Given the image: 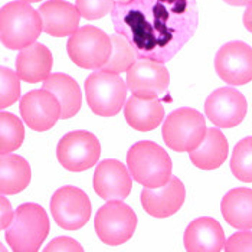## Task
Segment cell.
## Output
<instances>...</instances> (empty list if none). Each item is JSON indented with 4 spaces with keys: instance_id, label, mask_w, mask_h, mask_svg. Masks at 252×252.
I'll use <instances>...</instances> for the list:
<instances>
[{
    "instance_id": "obj_19",
    "label": "cell",
    "mask_w": 252,
    "mask_h": 252,
    "mask_svg": "<svg viewBox=\"0 0 252 252\" xmlns=\"http://www.w3.org/2000/svg\"><path fill=\"white\" fill-rule=\"evenodd\" d=\"M52 54L42 43H32L19 51L16 58V74L28 84L43 82L51 75Z\"/></svg>"
},
{
    "instance_id": "obj_30",
    "label": "cell",
    "mask_w": 252,
    "mask_h": 252,
    "mask_svg": "<svg viewBox=\"0 0 252 252\" xmlns=\"http://www.w3.org/2000/svg\"><path fill=\"white\" fill-rule=\"evenodd\" d=\"M225 251L242 252L252 251V232L250 229H241V232L233 233L225 242Z\"/></svg>"
},
{
    "instance_id": "obj_16",
    "label": "cell",
    "mask_w": 252,
    "mask_h": 252,
    "mask_svg": "<svg viewBox=\"0 0 252 252\" xmlns=\"http://www.w3.org/2000/svg\"><path fill=\"white\" fill-rule=\"evenodd\" d=\"M185 185L175 176L160 188H144L141 192V205L153 218H169L175 215L185 202Z\"/></svg>"
},
{
    "instance_id": "obj_14",
    "label": "cell",
    "mask_w": 252,
    "mask_h": 252,
    "mask_svg": "<svg viewBox=\"0 0 252 252\" xmlns=\"http://www.w3.org/2000/svg\"><path fill=\"white\" fill-rule=\"evenodd\" d=\"M248 104L235 88H218L205 102V114L218 128H233L244 121Z\"/></svg>"
},
{
    "instance_id": "obj_5",
    "label": "cell",
    "mask_w": 252,
    "mask_h": 252,
    "mask_svg": "<svg viewBox=\"0 0 252 252\" xmlns=\"http://www.w3.org/2000/svg\"><path fill=\"white\" fill-rule=\"evenodd\" d=\"M85 95L90 110L101 117H114L126 104L127 84L118 74L95 71L85 81Z\"/></svg>"
},
{
    "instance_id": "obj_1",
    "label": "cell",
    "mask_w": 252,
    "mask_h": 252,
    "mask_svg": "<svg viewBox=\"0 0 252 252\" xmlns=\"http://www.w3.org/2000/svg\"><path fill=\"white\" fill-rule=\"evenodd\" d=\"M114 29L138 58L166 63L192 39L199 23L196 0H130L116 3Z\"/></svg>"
},
{
    "instance_id": "obj_20",
    "label": "cell",
    "mask_w": 252,
    "mask_h": 252,
    "mask_svg": "<svg viewBox=\"0 0 252 252\" xmlns=\"http://www.w3.org/2000/svg\"><path fill=\"white\" fill-rule=\"evenodd\" d=\"M126 121L137 131H152L157 128L164 120V107L158 98H130L124 107Z\"/></svg>"
},
{
    "instance_id": "obj_21",
    "label": "cell",
    "mask_w": 252,
    "mask_h": 252,
    "mask_svg": "<svg viewBox=\"0 0 252 252\" xmlns=\"http://www.w3.org/2000/svg\"><path fill=\"white\" fill-rule=\"evenodd\" d=\"M228 152L229 144L223 133L219 128H208L199 147L189 152V156L197 169L215 170L226 161Z\"/></svg>"
},
{
    "instance_id": "obj_8",
    "label": "cell",
    "mask_w": 252,
    "mask_h": 252,
    "mask_svg": "<svg viewBox=\"0 0 252 252\" xmlns=\"http://www.w3.org/2000/svg\"><path fill=\"white\" fill-rule=\"evenodd\" d=\"M98 238L111 247L127 242L137 228V215L121 200H108L95 216L94 222Z\"/></svg>"
},
{
    "instance_id": "obj_32",
    "label": "cell",
    "mask_w": 252,
    "mask_h": 252,
    "mask_svg": "<svg viewBox=\"0 0 252 252\" xmlns=\"http://www.w3.org/2000/svg\"><path fill=\"white\" fill-rule=\"evenodd\" d=\"M0 203H1V208H0V219H1V229H7L9 225L12 223L13 218H15V212L10 206V202L4 197V194H1V199H0Z\"/></svg>"
},
{
    "instance_id": "obj_23",
    "label": "cell",
    "mask_w": 252,
    "mask_h": 252,
    "mask_svg": "<svg viewBox=\"0 0 252 252\" xmlns=\"http://www.w3.org/2000/svg\"><path fill=\"white\" fill-rule=\"evenodd\" d=\"M222 215L235 229H252V189L236 188L222 199Z\"/></svg>"
},
{
    "instance_id": "obj_29",
    "label": "cell",
    "mask_w": 252,
    "mask_h": 252,
    "mask_svg": "<svg viewBox=\"0 0 252 252\" xmlns=\"http://www.w3.org/2000/svg\"><path fill=\"white\" fill-rule=\"evenodd\" d=\"M116 3V0H77L75 6L79 10L81 18L87 20H95L111 13Z\"/></svg>"
},
{
    "instance_id": "obj_24",
    "label": "cell",
    "mask_w": 252,
    "mask_h": 252,
    "mask_svg": "<svg viewBox=\"0 0 252 252\" xmlns=\"http://www.w3.org/2000/svg\"><path fill=\"white\" fill-rule=\"evenodd\" d=\"M31 167L28 161L18 155H3L0 158V193L18 194L25 190L31 182Z\"/></svg>"
},
{
    "instance_id": "obj_17",
    "label": "cell",
    "mask_w": 252,
    "mask_h": 252,
    "mask_svg": "<svg viewBox=\"0 0 252 252\" xmlns=\"http://www.w3.org/2000/svg\"><path fill=\"white\" fill-rule=\"evenodd\" d=\"M43 31L55 38L72 36L79 29V10L65 0H49L39 7Z\"/></svg>"
},
{
    "instance_id": "obj_18",
    "label": "cell",
    "mask_w": 252,
    "mask_h": 252,
    "mask_svg": "<svg viewBox=\"0 0 252 252\" xmlns=\"http://www.w3.org/2000/svg\"><path fill=\"white\" fill-rule=\"evenodd\" d=\"M225 232L218 220L197 218L185 231V248L190 252H219L225 248Z\"/></svg>"
},
{
    "instance_id": "obj_3",
    "label": "cell",
    "mask_w": 252,
    "mask_h": 252,
    "mask_svg": "<svg viewBox=\"0 0 252 252\" xmlns=\"http://www.w3.org/2000/svg\"><path fill=\"white\" fill-rule=\"evenodd\" d=\"M127 166L133 179L144 188H160L172 179V158L153 141L136 143L128 150Z\"/></svg>"
},
{
    "instance_id": "obj_31",
    "label": "cell",
    "mask_w": 252,
    "mask_h": 252,
    "mask_svg": "<svg viewBox=\"0 0 252 252\" xmlns=\"http://www.w3.org/2000/svg\"><path fill=\"white\" fill-rule=\"evenodd\" d=\"M45 250H46L48 252H51V251L81 252V251H84V248H82V247L78 244L75 239H72V238H68V236H59V238H55L52 242H49V245H48Z\"/></svg>"
},
{
    "instance_id": "obj_25",
    "label": "cell",
    "mask_w": 252,
    "mask_h": 252,
    "mask_svg": "<svg viewBox=\"0 0 252 252\" xmlns=\"http://www.w3.org/2000/svg\"><path fill=\"white\" fill-rule=\"evenodd\" d=\"M111 57L108 59V62L101 68L102 71L107 72H114V74H121V72H127L137 61L136 51L133 49L131 43L121 35H111Z\"/></svg>"
},
{
    "instance_id": "obj_13",
    "label": "cell",
    "mask_w": 252,
    "mask_h": 252,
    "mask_svg": "<svg viewBox=\"0 0 252 252\" xmlns=\"http://www.w3.org/2000/svg\"><path fill=\"white\" fill-rule=\"evenodd\" d=\"M25 124L33 131H48L61 118V104L51 91L42 88L26 93L19 105Z\"/></svg>"
},
{
    "instance_id": "obj_34",
    "label": "cell",
    "mask_w": 252,
    "mask_h": 252,
    "mask_svg": "<svg viewBox=\"0 0 252 252\" xmlns=\"http://www.w3.org/2000/svg\"><path fill=\"white\" fill-rule=\"evenodd\" d=\"M223 1L231 6H248L252 3V0H223Z\"/></svg>"
},
{
    "instance_id": "obj_2",
    "label": "cell",
    "mask_w": 252,
    "mask_h": 252,
    "mask_svg": "<svg viewBox=\"0 0 252 252\" xmlns=\"http://www.w3.org/2000/svg\"><path fill=\"white\" fill-rule=\"evenodd\" d=\"M43 31L39 10L25 1H12L0 12V39L9 48L20 51L35 43Z\"/></svg>"
},
{
    "instance_id": "obj_33",
    "label": "cell",
    "mask_w": 252,
    "mask_h": 252,
    "mask_svg": "<svg viewBox=\"0 0 252 252\" xmlns=\"http://www.w3.org/2000/svg\"><path fill=\"white\" fill-rule=\"evenodd\" d=\"M244 26L252 33V3L247 6V10L244 13Z\"/></svg>"
},
{
    "instance_id": "obj_6",
    "label": "cell",
    "mask_w": 252,
    "mask_h": 252,
    "mask_svg": "<svg viewBox=\"0 0 252 252\" xmlns=\"http://www.w3.org/2000/svg\"><path fill=\"white\" fill-rule=\"evenodd\" d=\"M68 55L82 69H101L111 57V38L95 26H82L69 38Z\"/></svg>"
},
{
    "instance_id": "obj_22",
    "label": "cell",
    "mask_w": 252,
    "mask_h": 252,
    "mask_svg": "<svg viewBox=\"0 0 252 252\" xmlns=\"http://www.w3.org/2000/svg\"><path fill=\"white\" fill-rule=\"evenodd\" d=\"M42 88L51 91L61 104V118L68 120L77 116L82 104V94L78 82L66 74H52L43 81Z\"/></svg>"
},
{
    "instance_id": "obj_7",
    "label": "cell",
    "mask_w": 252,
    "mask_h": 252,
    "mask_svg": "<svg viewBox=\"0 0 252 252\" xmlns=\"http://www.w3.org/2000/svg\"><path fill=\"white\" fill-rule=\"evenodd\" d=\"M206 131L205 116L193 108L175 110L163 124L164 143L177 153L197 149Z\"/></svg>"
},
{
    "instance_id": "obj_11",
    "label": "cell",
    "mask_w": 252,
    "mask_h": 252,
    "mask_svg": "<svg viewBox=\"0 0 252 252\" xmlns=\"http://www.w3.org/2000/svg\"><path fill=\"white\" fill-rule=\"evenodd\" d=\"M127 88L133 95L144 99L158 98L170 84V75L164 63L149 58H138L127 71Z\"/></svg>"
},
{
    "instance_id": "obj_36",
    "label": "cell",
    "mask_w": 252,
    "mask_h": 252,
    "mask_svg": "<svg viewBox=\"0 0 252 252\" xmlns=\"http://www.w3.org/2000/svg\"><path fill=\"white\" fill-rule=\"evenodd\" d=\"M117 3H127V1H130V0H116Z\"/></svg>"
},
{
    "instance_id": "obj_15",
    "label": "cell",
    "mask_w": 252,
    "mask_h": 252,
    "mask_svg": "<svg viewBox=\"0 0 252 252\" xmlns=\"http://www.w3.org/2000/svg\"><path fill=\"white\" fill-rule=\"evenodd\" d=\"M130 170L118 160H104L94 173V190L104 200H123L131 193Z\"/></svg>"
},
{
    "instance_id": "obj_35",
    "label": "cell",
    "mask_w": 252,
    "mask_h": 252,
    "mask_svg": "<svg viewBox=\"0 0 252 252\" xmlns=\"http://www.w3.org/2000/svg\"><path fill=\"white\" fill-rule=\"evenodd\" d=\"M20 1H25V3H38L40 0H20Z\"/></svg>"
},
{
    "instance_id": "obj_27",
    "label": "cell",
    "mask_w": 252,
    "mask_h": 252,
    "mask_svg": "<svg viewBox=\"0 0 252 252\" xmlns=\"http://www.w3.org/2000/svg\"><path fill=\"white\" fill-rule=\"evenodd\" d=\"M233 176L245 183H252V137L242 138L233 149L231 158Z\"/></svg>"
},
{
    "instance_id": "obj_9",
    "label": "cell",
    "mask_w": 252,
    "mask_h": 252,
    "mask_svg": "<svg viewBox=\"0 0 252 252\" xmlns=\"http://www.w3.org/2000/svg\"><path fill=\"white\" fill-rule=\"evenodd\" d=\"M101 144L90 131H72L61 138L57 157L62 167L69 172H84L97 164Z\"/></svg>"
},
{
    "instance_id": "obj_28",
    "label": "cell",
    "mask_w": 252,
    "mask_h": 252,
    "mask_svg": "<svg viewBox=\"0 0 252 252\" xmlns=\"http://www.w3.org/2000/svg\"><path fill=\"white\" fill-rule=\"evenodd\" d=\"M0 108L10 107L20 97V78L9 68H1L0 71Z\"/></svg>"
},
{
    "instance_id": "obj_4",
    "label": "cell",
    "mask_w": 252,
    "mask_h": 252,
    "mask_svg": "<svg viewBox=\"0 0 252 252\" xmlns=\"http://www.w3.org/2000/svg\"><path fill=\"white\" fill-rule=\"evenodd\" d=\"M49 233V219L36 203H23L6 231V241L15 252H36Z\"/></svg>"
},
{
    "instance_id": "obj_10",
    "label": "cell",
    "mask_w": 252,
    "mask_h": 252,
    "mask_svg": "<svg viewBox=\"0 0 252 252\" xmlns=\"http://www.w3.org/2000/svg\"><path fill=\"white\" fill-rule=\"evenodd\" d=\"M91 202L84 190L75 186L58 189L51 200V212L59 228L77 231L91 218Z\"/></svg>"
},
{
    "instance_id": "obj_26",
    "label": "cell",
    "mask_w": 252,
    "mask_h": 252,
    "mask_svg": "<svg viewBox=\"0 0 252 252\" xmlns=\"http://www.w3.org/2000/svg\"><path fill=\"white\" fill-rule=\"evenodd\" d=\"M25 140V127L22 120L13 114H0V155H9L18 150Z\"/></svg>"
},
{
    "instance_id": "obj_12",
    "label": "cell",
    "mask_w": 252,
    "mask_h": 252,
    "mask_svg": "<svg viewBox=\"0 0 252 252\" xmlns=\"http://www.w3.org/2000/svg\"><path fill=\"white\" fill-rule=\"evenodd\" d=\"M218 77L229 85H245L252 81V48L233 40L223 45L215 57Z\"/></svg>"
}]
</instances>
